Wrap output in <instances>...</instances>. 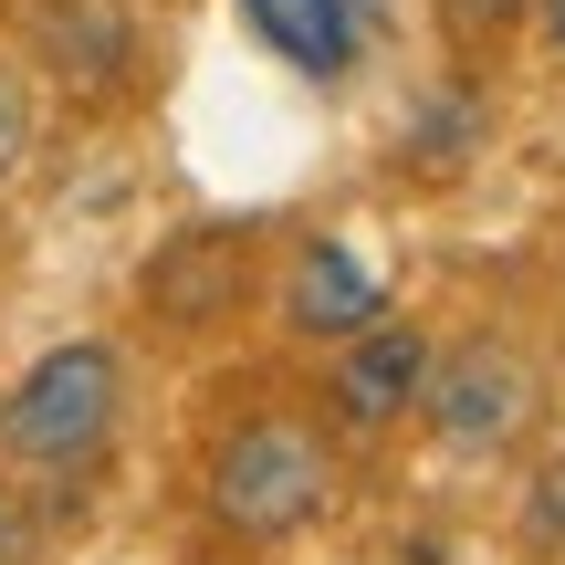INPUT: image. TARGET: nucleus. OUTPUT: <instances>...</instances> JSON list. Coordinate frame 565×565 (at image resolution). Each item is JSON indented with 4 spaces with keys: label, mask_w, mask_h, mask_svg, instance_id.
<instances>
[{
    "label": "nucleus",
    "mask_w": 565,
    "mask_h": 565,
    "mask_svg": "<svg viewBox=\"0 0 565 565\" xmlns=\"http://www.w3.org/2000/svg\"><path fill=\"white\" fill-rule=\"evenodd\" d=\"M324 503H335V461H324V440L303 419H242L221 440V461H210V513L231 534H252V545L303 534Z\"/></svg>",
    "instance_id": "obj_1"
},
{
    "label": "nucleus",
    "mask_w": 565,
    "mask_h": 565,
    "mask_svg": "<svg viewBox=\"0 0 565 565\" xmlns=\"http://www.w3.org/2000/svg\"><path fill=\"white\" fill-rule=\"evenodd\" d=\"M105 429H116V345H95V335L32 356V366H21V387L0 398V450L32 461V471L95 461Z\"/></svg>",
    "instance_id": "obj_2"
},
{
    "label": "nucleus",
    "mask_w": 565,
    "mask_h": 565,
    "mask_svg": "<svg viewBox=\"0 0 565 565\" xmlns=\"http://www.w3.org/2000/svg\"><path fill=\"white\" fill-rule=\"evenodd\" d=\"M429 387V335L419 324H387V315H366L356 335H345V356H335V408L356 429H387V419H408V398Z\"/></svg>",
    "instance_id": "obj_3"
},
{
    "label": "nucleus",
    "mask_w": 565,
    "mask_h": 565,
    "mask_svg": "<svg viewBox=\"0 0 565 565\" xmlns=\"http://www.w3.org/2000/svg\"><path fill=\"white\" fill-rule=\"evenodd\" d=\"M282 315H294V335H356L366 315H387V282H377V263H356L345 242H315L294 263Z\"/></svg>",
    "instance_id": "obj_4"
},
{
    "label": "nucleus",
    "mask_w": 565,
    "mask_h": 565,
    "mask_svg": "<svg viewBox=\"0 0 565 565\" xmlns=\"http://www.w3.org/2000/svg\"><path fill=\"white\" fill-rule=\"evenodd\" d=\"M242 21L315 84H335L356 63V0H242Z\"/></svg>",
    "instance_id": "obj_5"
},
{
    "label": "nucleus",
    "mask_w": 565,
    "mask_h": 565,
    "mask_svg": "<svg viewBox=\"0 0 565 565\" xmlns=\"http://www.w3.org/2000/svg\"><path fill=\"white\" fill-rule=\"evenodd\" d=\"M242 282H252V252L210 231V242H179L158 273H147V303H158V315H179V324H221L231 303H242Z\"/></svg>",
    "instance_id": "obj_6"
},
{
    "label": "nucleus",
    "mask_w": 565,
    "mask_h": 565,
    "mask_svg": "<svg viewBox=\"0 0 565 565\" xmlns=\"http://www.w3.org/2000/svg\"><path fill=\"white\" fill-rule=\"evenodd\" d=\"M513 419H524V366H513L503 345H471L440 377V429L461 450H482V440H513Z\"/></svg>",
    "instance_id": "obj_7"
},
{
    "label": "nucleus",
    "mask_w": 565,
    "mask_h": 565,
    "mask_svg": "<svg viewBox=\"0 0 565 565\" xmlns=\"http://www.w3.org/2000/svg\"><path fill=\"white\" fill-rule=\"evenodd\" d=\"M42 53H63L74 74H116L126 63V32H116V11L105 0H42Z\"/></svg>",
    "instance_id": "obj_8"
},
{
    "label": "nucleus",
    "mask_w": 565,
    "mask_h": 565,
    "mask_svg": "<svg viewBox=\"0 0 565 565\" xmlns=\"http://www.w3.org/2000/svg\"><path fill=\"white\" fill-rule=\"evenodd\" d=\"M32 158V84H21V63H0V179Z\"/></svg>",
    "instance_id": "obj_9"
},
{
    "label": "nucleus",
    "mask_w": 565,
    "mask_h": 565,
    "mask_svg": "<svg viewBox=\"0 0 565 565\" xmlns=\"http://www.w3.org/2000/svg\"><path fill=\"white\" fill-rule=\"evenodd\" d=\"M0 565H32V503L0 482Z\"/></svg>",
    "instance_id": "obj_10"
},
{
    "label": "nucleus",
    "mask_w": 565,
    "mask_h": 565,
    "mask_svg": "<svg viewBox=\"0 0 565 565\" xmlns=\"http://www.w3.org/2000/svg\"><path fill=\"white\" fill-rule=\"evenodd\" d=\"M440 11H450V32H503L524 0H440Z\"/></svg>",
    "instance_id": "obj_11"
},
{
    "label": "nucleus",
    "mask_w": 565,
    "mask_h": 565,
    "mask_svg": "<svg viewBox=\"0 0 565 565\" xmlns=\"http://www.w3.org/2000/svg\"><path fill=\"white\" fill-rule=\"evenodd\" d=\"M545 32H555V42H565V0H545Z\"/></svg>",
    "instance_id": "obj_12"
}]
</instances>
